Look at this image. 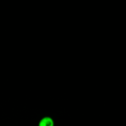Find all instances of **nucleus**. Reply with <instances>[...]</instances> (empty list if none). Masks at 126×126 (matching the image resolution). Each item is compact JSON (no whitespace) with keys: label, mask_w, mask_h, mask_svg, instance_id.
Returning <instances> with one entry per match:
<instances>
[{"label":"nucleus","mask_w":126,"mask_h":126,"mask_svg":"<svg viewBox=\"0 0 126 126\" xmlns=\"http://www.w3.org/2000/svg\"><path fill=\"white\" fill-rule=\"evenodd\" d=\"M55 123L53 118L50 116H44L40 119L38 126H54Z\"/></svg>","instance_id":"f257e3e1"}]
</instances>
